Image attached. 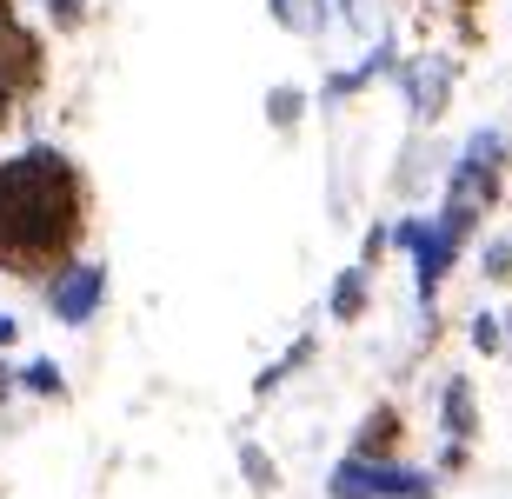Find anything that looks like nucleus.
Wrapping results in <instances>:
<instances>
[{
	"instance_id": "0eeeda50",
	"label": "nucleus",
	"mask_w": 512,
	"mask_h": 499,
	"mask_svg": "<svg viewBox=\"0 0 512 499\" xmlns=\"http://www.w3.org/2000/svg\"><path fill=\"white\" fill-rule=\"evenodd\" d=\"M353 453H366V460H406V413L393 400H380L353 426Z\"/></svg>"
},
{
	"instance_id": "f257e3e1",
	"label": "nucleus",
	"mask_w": 512,
	"mask_h": 499,
	"mask_svg": "<svg viewBox=\"0 0 512 499\" xmlns=\"http://www.w3.org/2000/svg\"><path fill=\"white\" fill-rule=\"evenodd\" d=\"M94 227V180L67 147H20L0 160V273L47 287L67 260H80Z\"/></svg>"
},
{
	"instance_id": "7ed1b4c3",
	"label": "nucleus",
	"mask_w": 512,
	"mask_h": 499,
	"mask_svg": "<svg viewBox=\"0 0 512 499\" xmlns=\"http://www.w3.org/2000/svg\"><path fill=\"white\" fill-rule=\"evenodd\" d=\"M326 493L333 499H433L439 473H419L406 460H366V453H346L333 473H326Z\"/></svg>"
},
{
	"instance_id": "9b49d317",
	"label": "nucleus",
	"mask_w": 512,
	"mask_h": 499,
	"mask_svg": "<svg viewBox=\"0 0 512 499\" xmlns=\"http://www.w3.org/2000/svg\"><path fill=\"white\" fill-rule=\"evenodd\" d=\"M313 353H320V340H313V333H300V340H293V346L280 353V360H273V366L260 373V380H253V400H273V393H280V386L293 380V373H300V366L313 360Z\"/></svg>"
},
{
	"instance_id": "4be33fe9",
	"label": "nucleus",
	"mask_w": 512,
	"mask_h": 499,
	"mask_svg": "<svg viewBox=\"0 0 512 499\" xmlns=\"http://www.w3.org/2000/svg\"><path fill=\"white\" fill-rule=\"evenodd\" d=\"M266 7H273V20H280V27H293V34H306V27H313L306 0H266Z\"/></svg>"
},
{
	"instance_id": "b1692460",
	"label": "nucleus",
	"mask_w": 512,
	"mask_h": 499,
	"mask_svg": "<svg viewBox=\"0 0 512 499\" xmlns=\"http://www.w3.org/2000/svg\"><path fill=\"white\" fill-rule=\"evenodd\" d=\"M7 346H20V320L14 313H0V353H7Z\"/></svg>"
},
{
	"instance_id": "f8f14e48",
	"label": "nucleus",
	"mask_w": 512,
	"mask_h": 499,
	"mask_svg": "<svg viewBox=\"0 0 512 499\" xmlns=\"http://www.w3.org/2000/svg\"><path fill=\"white\" fill-rule=\"evenodd\" d=\"M466 340H473L479 360H506V307H479L473 327H466Z\"/></svg>"
},
{
	"instance_id": "2eb2a0df",
	"label": "nucleus",
	"mask_w": 512,
	"mask_h": 499,
	"mask_svg": "<svg viewBox=\"0 0 512 499\" xmlns=\"http://www.w3.org/2000/svg\"><path fill=\"white\" fill-rule=\"evenodd\" d=\"M240 466H247V486H253V493H273V486H280V473H273V460H266L260 440H240Z\"/></svg>"
},
{
	"instance_id": "6ab92c4d",
	"label": "nucleus",
	"mask_w": 512,
	"mask_h": 499,
	"mask_svg": "<svg viewBox=\"0 0 512 499\" xmlns=\"http://www.w3.org/2000/svg\"><path fill=\"white\" fill-rule=\"evenodd\" d=\"M466 466H473V440H446L439 446V480H459Z\"/></svg>"
},
{
	"instance_id": "f03ea898",
	"label": "nucleus",
	"mask_w": 512,
	"mask_h": 499,
	"mask_svg": "<svg viewBox=\"0 0 512 499\" xmlns=\"http://www.w3.org/2000/svg\"><path fill=\"white\" fill-rule=\"evenodd\" d=\"M479 227H486V213H479L473 200H453V193L439 200L433 227H426V240H419V253H413V293H419V307H426V313L439 307V287H446L453 260L473 247Z\"/></svg>"
},
{
	"instance_id": "f3484780",
	"label": "nucleus",
	"mask_w": 512,
	"mask_h": 499,
	"mask_svg": "<svg viewBox=\"0 0 512 499\" xmlns=\"http://www.w3.org/2000/svg\"><path fill=\"white\" fill-rule=\"evenodd\" d=\"M479 273H486L493 287H512V240H486V253H479Z\"/></svg>"
},
{
	"instance_id": "6e6552de",
	"label": "nucleus",
	"mask_w": 512,
	"mask_h": 499,
	"mask_svg": "<svg viewBox=\"0 0 512 499\" xmlns=\"http://www.w3.org/2000/svg\"><path fill=\"white\" fill-rule=\"evenodd\" d=\"M439 433H446V440H479V386H473V373H446V386H439Z\"/></svg>"
},
{
	"instance_id": "39448f33",
	"label": "nucleus",
	"mask_w": 512,
	"mask_h": 499,
	"mask_svg": "<svg viewBox=\"0 0 512 499\" xmlns=\"http://www.w3.org/2000/svg\"><path fill=\"white\" fill-rule=\"evenodd\" d=\"M47 313H54L60 327H94V313L107 307V260H94V253H80V260H67V267L47 280Z\"/></svg>"
},
{
	"instance_id": "393cba45",
	"label": "nucleus",
	"mask_w": 512,
	"mask_h": 499,
	"mask_svg": "<svg viewBox=\"0 0 512 499\" xmlns=\"http://www.w3.org/2000/svg\"><path fill=\"white\" fill-rule=\"evenodd\" d=\"M14 393H20V373H7V360H0V406L14 400Z\"/></svg>"
},
{
	"instance_id": "1a4fd4ad",
	"label": "nucleus",
	"mask_w": 512,
	"mask_h": 499,
	"mask_svg": "<svg viewBox=\"0 0 512 499\" xmlns=\"http://www.w3.org/2000/svg\"><path fill=\"white\" fill-rule=\"evenodd\" d=\"M386 74H399V47L393 40H373L360 54V67H346V74H326V100H353V94H366L373 80H386Z\"/></svg>"
},
{
	"instance_id": "5701e85b",
	"label": "nucleus",
	"mask_w": 512,
	"mask_h": 499,
	"mask_svg": "<svg viewBox=\"0 0 512 499\" xmlns=\"http://www.w3.org/2000/svg\"><path fill=\"white\" fill-rule=\"evenodd\" d=\"M14 107H20V94H14V87H7V80H0V134L14 127Z\"/></svg>"
},
{
	"instance_id": "ddd939ff",
	"label": "nucleus",
	"mask_w": 512,
	"mask_h": 499,
	"mask_svg": "<svg viewBox=\"0 0 512 499\" xmlns=\"http://www.w3.org/2000/svg\"><path fill=\"white\" fill-rule=\"evenodd\" d=\"M20 393H34V400H67V373L54 360H27L20 366Z\"/></svg>"
},
{
	"instance_id": "a211bd4d",
	"label": "nucleus",
	"mask_w": 512,
	"mask_h": 499,
	"mask_svg": "<svg viewBox=\"0 0 512 499\" xmlns=\"http://www.w3.org/2000/svg\"><path fill=\"white\" fill-rule=\"evenodd\" d=\"M40 7H47V20H54L60 34H80V27H87V0H40Z\"/></svg>"
},
{
	"instance_id": "a878e982",
	"label": "nucleus",
	"mask_w": 512,
	"mask_h": 499,
	"mask_svg": "<svg viewBox=\"0 0 512 499\" xmlns=\"http://www.w3.org/2000/svg\"><path fill=\"white\" fill-rule=\"evenodd\" d=\"M446 7H473V14H479V7H486V0H446Z\"/></svg>"
},
{
	"instance_id": "4468645a",
	"label": "nucleus",
	"mask_w": 512,
	"mask_h": 499,
	"mask_svg": "<svg viewBox=\"0 0 512 499\" xmlns=\"http://www.w3.org/2000/svg\"><path fill=\"white\" fill-rule=\"evenodd\" d=\"M266 120H273L280 134H300V120H306V94H300V87H273V94H266Z\"/></svg>"
},
{
	"instance_id": "9d476101",
	"label": "nucleus",
	"mask_w": 512,
	"mask_h": 499,
	"mask_svg": "<svg viewBox=\"0 0 512 499\" xmlns=\"http://www.w3.org/2000/svg\"><path fill=\"white\" fill-rule=\"evenodd\" d=\"M366 307H373V267H340L333 273V287H326V313L340 320V327H360Z\"/></svg>"
},
{
	"instance_id": "dca6fc26",
	"label": "nucleus",
	"mask_w": 512,
	"mask_h": 499,
	"mask_svg": "<svg viewBox=\"0 0 512 499\" xmlns=\"http://www.w3.org/2000/svg\"><path fill=\"white\" fill-rule=\"evenodd\" d=\"M360 27L366 34V0H313V27Z\"/></svg>"
},
{
	"instance_id": "bb28decb",
	"label": "nucleus",
	"mask_w": 512,
	"mask_h": 499,
	"mask_svg": "<svg viewBox=\"0 0 512 499\" xmlns=\"http://www.w3.org/2000/svg\"><path fill=\"white\" fill-rule=\"evenodd\" d=\"M506 360H512V307H506Z\"/></svg>"
},
{
	"instance_id": "423d86ee",
	"label": "nucleus",
	"mask_w": 512,
	"mask_h": 499,
	"mask_svg": "<svg viewBox=\"0 0 512 499\" xmlns=\"http://www.w3.org/2000/svg\"><path fill=\"white\" fill-rule=\"evenodd\" d=\"M446 193H453V200H473L479 213H493L499 200H506V160L473 154V147H466V154L446 167Z\"/></svg>"
},
{
	"instance_id": "412c9836",
	"label": "nucleus",
	"mask_w": 512,
	"mask_h": 499,
	"mask_svg": "<svg viewBox=\"0 0 512 499\" xmlns=\"http://www.w3.org/2000/svg\"><path fill=\"white\" fill-rule=\"evenodd\" d=\"M426 227H433V220H419V213H406V220H393V247H399V253H419V240H426Z\"/></svg>"
},
{
	"instance_id": "aec40b11",
	"label": "nucleus",
	"mask_w": 512,
	"mask_h": 499,
	"mask_svg": "<svg viewBox=\"0 0 512 499\" xmlns=\"http://www.w3.org/2000/svg\"><path fill=\"white\" fill-rule=\"evenodd\" d=\"M386 253H393V227H386V220H373V227H366V240H360V260H366V267H380Z\"/></svg>"
},
{
	"instance_id": "20e7f679",
	"label": "nucleus",
	"mask_w": 512,
	"mask_h": 499,
	"mask_svg": "<svg viewBox=\"0 0 512 499\" xmlns=\"http://www.w3.org/2000/svg\"><path fill=\"white\" fill-rule=\"evenodd\" d=\"M47 74H54L47 40L14 14V0H0V80H7L20 100H34V94H47Z\"/></svg>"
}]
</instances>
